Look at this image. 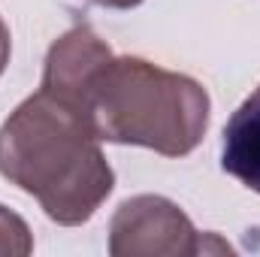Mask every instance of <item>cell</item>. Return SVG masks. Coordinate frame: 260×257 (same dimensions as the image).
Instances as JSON below:
<instances>
[{
    "instance_id": "obj_2",
    "label": "cell",
    "mask_w": 260,
    "mask_h": 257,
    "mask_svg": "<svg viewBox=\"0 0 260 257\" xmlns=\"http://www.w3.org/2000/svg\"><path fill=\"white\" fill-rule=\"evenodd\" d=\"M82 112L100 142L145 145L164 157H182L206 136L209 94L185 73L112 55L91 76Z\"/></svg>"
},
{
    "instance_id": "obj_6",
    "label": "cell",
    "mask_w": 260,
    "mask_h": 257,
    "mask_svg": "<svg viewBox=\"0 0 260 257\" xmlns=\"http://www.w3.org/2000/svg\"><path fill=\"white\" fill-rule=\"evenodd\" d=\"M30 251H34V239H30L27 224L6 206H0V254L24 257Z\"/></svg>"
},
{
    "instance_id": "obj_7",
    "label": "cell",
    "mask_w": 260,
    "mask_h": 257,
    "mask_svg": "<svg viewBox=\"0 0 260 257\" xmlns=\"http://www.w3.org/2000/svg\"><path fill=\"white\" fill-rule=\"evenodd\" d=\"M9 52H12V43H9V27L3 24V18H0V76H3V70L9 64Z\"/></svg>"
},
{
    "instance_id": "obj_4",
    "label": "cell",
    "mask_w": 260,
    "mask_h": 257,
    "mask_svg": "<svg viewBox=\"0 0 260 257\" xmlns=\"http://www.w3.org/2000/svg\"><path fill=\"white\" fill-rule=\"evenodd\" d=\"M109 58H112V49L91 27H73L61 40H55V46L49 49L40 88L70 106L82 109V94L91 76Z\"/></svg>"
},
{
    "instance_id": "obj_5",
    "label": "cell",
    "mask_w": 260,
    "mask_h": 257,
    "mask_svg": "<svg viewBox=\"0 0 260 257\" xmlns=\"http://www.w3.org/2000/svg\"><path fill=\"white\" fill-rule=\"evenodd\" d=\"M221 167L248 191L260 194V85L224 127Z\"/></svg>"
},
{
    "instance_id": "obj_1",
    "label": "cell",
    "mask_w": 260,
    "mask_h": 257,
    "mask_svg": "<svg viewBox=\"0 0 260 257\" xmlns=\"http://www.w3.org/2000/svg\"><path fill=\"white\" fill-rule=\"evenodd\" d=\"M0 176L67 227L85 224L115 185L85 112L43 88L0 124Z\"/></svg>"
},
{
    "instance_id": "obj_8",
    "label": "cell",
    "mask_w": 260,
    "mask_h": 257,
    "mask_svg": "<svg viewBox=\"0 0 260 257\" xmlns=\"http://www.w3.org/2000/svg\"><path fill=\"white\" fill-rule=\"evenodd\" d=\"M97 6H109V9H130V6H139L142 0H91Z\"/></svg>"
},
{
    "instance_id": "obj_3",
    "label": "cell",
    "mask_w": 260,
    "mask_h": 257,
    "mask_svg": "<svg viewBox=\"0 0 260 257\" xmlns=\"http://www.w3.org/2000/svg\"><path fill=\"white\" fill-rule=\"evenodd\" d=\"M200 251H206V239L194 230L191 218L167 197H130L112 215V257H182Z\"/></svg>"
}]
</instances>
